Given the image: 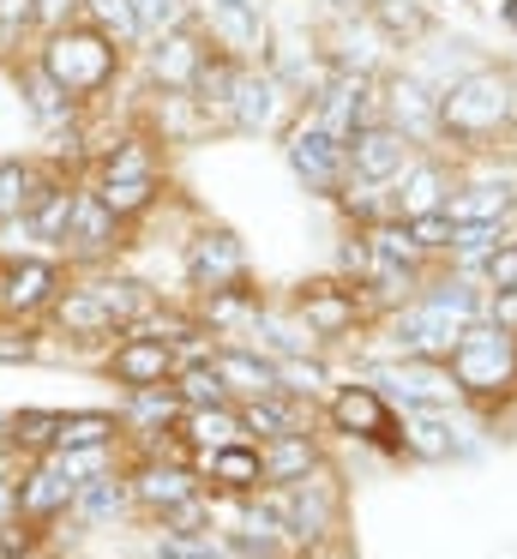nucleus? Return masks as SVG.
I'll list each match as a JSON object with an SVG mask.
<instances>
[{
    "instance_id": "f257e3e1",
    "label": "nucleus",
    "mask_w": 517,
    "mask_h": 559,
    "mask_svg": "<svg viewBox=\"0 0 517 559\" xmlns=\"http://www.w3.org/2000/svg\"><path fill=\"white\" fill-rule=\"evenodd\" d=\"M517 115V91L505 73H493V67H475V73L451 79V85L439 91V133L451 139H469V145H481V139H493L500 127H512Z\"/></svg>"
},
{
    "instance_id": "f03ea898",
    "label": "nucleus",
    "mask_w": 517,
    "mask_h": 559,
    "mask_svg": "<svg viewBox=\"0 0 517 559\" xmlns=\"http://www.w3.org/2000/svg\"><path fill=\"white\" fill-rule=\"evenodd\" d=\"M43 67L72 103H91L108 91V79L120 73V49L96 25H67L43 43Z\"/></svg>"
},
{
    "instance_id": "7ed1b4c3",
    "label": "nucleus",
    "mask_w": 517,
    "mask_h": 559,
    "mask_svg": "<svg viewBox=\"0 0 517 559\" xmlns=\"http://www.w3.org/2000/svg\"><path fill=\"white\" fill-rule=\"evenodd\" d=\"M48 313L67 325V337H108V331H132L144 313H151V295H144V283H84V289H67L55 295V307Z\"/></svg>"
},
{
    "instance_id": "20e7f679",
    "label": "nucleus",
    "mask_w": 517,
    "mask_h": 559,
    "mask_svg": "<svg viewBox=\"0 0 517 559\" xmlns=\"http://www.w3.org/2000/svg\"><path fill=\"white\" fill-rule=\"evenodd\" d=\"M445 367H451L463 397H500V391L517 385V337L500 325H487V319H475V325H463V337L451 343Z\"/></svg>"
},
{
    "instance_id": "39448f33",
    "label": "nucleus",
    "mask_w": 517,
    "mask_h": 559,
    "mask_svg": "<svg viewBox=\"0 0 517 559\" xmlns=\"http://www.w3.org/2000/svg\"><path fill=\"white\" fill-rule=\"evenodd\" d=\"M283 157L307 193H343L349 187V139H337L313 109L283 133Z\"/></svg>"
},
{
    "instance_id": "423d86ee",
    "label": "nucleus",
    "mask_w": 517,
    "mask_h": 559,
    "mask_svg": "<svg viewBox=\"0 0 517 559\" xmlns=\"http://www.w3.org/2000/svg\"><path fill=\"white\" fill-rule=\"evenodd\" d=\"M156 187H163V181H156L151 139H120V145L103 157V175H96V199H103L120 223L139 217V211H151L156 205Z\"/></svg>"
},
{
    "instance_id": "0eeeda50",
    "label": "nucleus",
    "mask_w": 517,
    "mask_h": 559,
    "mask_svg": "<svg viewBox=\"0 0 517 559\" xmlns=\"http://www.w3.org/2000/svg\"><path fill=\"white\" fill-rule=\"evenodd\" d=\"M409 163H415V139L385 115L355 127V139H349V187H391Z\"/></svg>"
},
{
    "instance_id": "6e6552de",
    "label": "nucleus",
    "mask_w": 517,
    "mask_h": 559,
    "mask_svg": "<svg viewBox=\"0 0 517 559\" xmlns=\"http://www.w3.org/2000/svg\"><path fill=\"white\" fill-rule=\"evenodd\" d=\"M379 385L403 403L409 415H451V403L463 397L451 379V367L433 361V355H403V361L379 367Z\"/></svg>"
},
{
    "instance_id": "1a4fd4ad",
    "label": "nucleus",
    "mask_w": 517,
    "mask_h": 559,
    "mask_svg": "<svg viewBox=\"0 0 517 559\" xmlns=\"http://www.w3.org/2000/svg\"><path fill=\"white\" fill-rule=\"evenodd\" d=\"M295 103L301 97L271 73V67H240V85H235V97H228V121H235L240 133H277V127L295 115Z\"/></svg>"
},
{
    "instance_id": "9d476101",
    "label": "nucleus",
    "mask_w": 517,
    "mask_h": 559,
    "mask_svg": "<svg viewBox=\"0 0 517 559\" xmlns=\"http://www.w3.org/2000/svg\"><path fill=\"white\" fill-rule=\"evenodd\" d=\"M463 325H475V319L439 307L433 295H415V301L391 319V343L403 355H433V361H445V355H451V343L463 337Z\"/></svg>"
},
{
    "instance_id": "9b49d317",
    "label": "nucleus",
    "mask_w": 517,
    "mask_h": 559,
    "mask_svg": "<svg viewBox=\"0 0 517 559\" xmlns=\"http://www.w3.org/2000/svg\"><path fill=\"white\" fill-rule=\"evenodd\" d=\"M108 373L127 391L168 385V379H175V343L151 337V331H127V337L115 343V355H108Z\"/></svg>"
},
{
    "instance_id": "f8f14e48",
    "label": "nucleus",
    "mask_w": 517,
    "mask_h": 559,
    "mask_svg": "<svg viewBox=\"0 0 517 559\" xmlns=\"http://www.w3.org/2000/svg\"><path fill=\"white\" fill-rule=\"evenodd\" d=\"M445 199H451V175H445V163L415 157L391 187H385V217H397V223L427 217V211H445Z\"/></svg>"
},
{
    "instance_id": "ddd939ff",
    "label": "nucleus",
    "mask_w": 517,
    "mask_h": 559,
    "mask_svg": "<svg viewBox=\"0 0 517 559\" xmlns=\"http://www.w3.org/2000/svg\"><path fill=\"white\" fill-rule=\"evenodd\" d=\"M204 37L223 55H235L240 67L265 61L271 31H265V7H204Z\"/></svg>"
},
{
    "instance_id": "4468645a",
    "label": "nucleus",
    "mask_w": 517,
    "mask_h": 559,
    "mask_svg": "<svg viewBox=\"0 0 517 559\" xmlns=\"http://www.w3.org/2000/svg\"><path fill=\"white\" fill-rule=\"evenodd\" d=\"M60 295V265L48 259H7L0 265V313H43Z\"/></svg>"
},
{
    "instance_id": "2eb2a0df",
    "label": "nucleus",
    "mask_w": 517,
    "mask_h": 559,
    "mask_svg": "<svg viewBox=\"0 0 517 559\" xmlns=\"http://www.w3.org/2000/svg\"><path fill=\"white\" fill-rule=\"evenodd\" d=\"M79 475L67 469V463L55 457V451H48L43 463H36L31 475H24L19 481V511L31 523H48V518H60V511H72V499H79Z\"/></svg>"
},
{
    "instance_id": "dca6fc26",
    "label": "nucleus",
    "mask_w": 517,
    "mask_h": 559,
    "mask_svg": "<svg viewBox=\"0 0 517 559\" xmlns=\"http://www.w3.org/2000/svg\"><path fill=\"white\" fill-rule=\"evenodd\" d=\"M301 325H307V337H349L361 319V295L343 289V283H307L295 301Z\"/></svg>"
},
{
    "instance_id": "f3484780",
    "label": "nucleus",
    "mask_w": 517,
    "mask_h": 559,
    "mask_svg": "<svg viewBox=\"0 0 517 559\" xmlns=\"http://www.w3.org/2000/svg\"><path fill=\"white\" fill-rule=\"evenodd\" d=\"M240 265H247V253H240V241L228 229H204L199 241H192V253H187V277H192L199 295L240 283Z\"/></svg>"
},
{
    "instance_id": "a211bd4d",
    "label": "nucleus",
    "mask_w": 517,
    "mask_h": 559,
    "mask_svg": "<svg viewBox=\"0 0 517 559\" xmlns=\"http://www.w3.org/2000/svg\"><path fill=\"white\" fill-rule=\"evenodd\" d=\"M115 235H120V217L96 199V187H91V193H79V205H72V223H67V241L60 247H67L72 259H103V253L120 247Z\"/></svg>"
},
{
    "instance_id": "6ab92c4d",
    "label": "nucleus",
    "mask_w": 517,
    "mask_h": 559,
    "mask_svg": "<svg viewBox=\"0 0 517 559\" xmlns=\"http://www.w3.org/2000/svg\"><path fill=\"white\" fill-rule=\"evenodd\" d=\"M385 121L403 127L415 145H427V139H439V91L421 85V79H397L391 97H385Z\"/></svg>"
},
{
    "instance_id": "aec40b11",
    "label": "nucleus",
    "mask_w": 517,
    "mask_h": 559,
    "mask_svg": "<svg viewBox=\"0 0 517 559\" xmlns=\"http://www.w3.org/2000/svg\"><path fill=\"white\" fill-rule=\"evenodd\" d=\"M72 205H79V187L60 181V175H36V193L24 205V223H31L36 241H67V223H72Z\"/></svg>"
},
{
    "instance_id": "412c9836",
    "label": "nucleus",
    "mask_w": 517,
    "mask_h": 559,
    "mask_svg": "<svg viewBox=\"0 0 517 559\" xmlns=\"http://www.w3.org/2000/svg\"><path fill=\"white\" fill-rule=\"evenodd\" d=\"M132 499H139L144 511H156V518H163V511H175L180 499H192L199 493V475L192 469H180V463H139V469H132Z\"/></svg>"
},
{
    "instance_id": "4be33fe9",
    "label": "nucleus",
    "mask_w": 517,
    "mask_h": 559,
    "mask_svg": "<svg viewBox=\"0 0 517 559\" xmlns=\"http://www.w3.org/2000/svg\"><path fill=\"white\" fill-rule=\"evenodd\" d=\"M331 421L361 439H391V397L373 385H343L331 397Z\"/></svg>"
},
{
    "instance_id": "5701e85b",
    "label": "nucleus",
    "mask_w": 517,
    "mask_h": 559,
    "mask_svg": "<svg viewBox=\"0 0 517 559\" xmlns=\"http://www.w3.org/2000/svg\"><path fill=\"white\" fill-rule=\"evenodd\" d=\"M451 223H512L517 217V187L512 181H463L445 199Z\"/></svg>"
},
{
    "instance_id": "b1692460",
    "label": "nucleus",
    "mask_w": 517,
    "mask_h": 559,
    "mask_svg": "<svg viewBox=\"0 0 517 559\" xmlns=\"http://www.w3.org/2000/svg\"><path fill=\"white\" fill-rule=\"evenodd\" d=\"M204 49H211V43H199L187 25L168 31V37H156L151 43V79L163 91H187L192 73H199V61H204Z\"/></svg>"
},
{
    "instance_id": "393cba45",
    "label": "nucleus",
    "mask_w": 517,
    "mask_h": 559,
    "mask_svg": "<svg viewBox=\"0 0 517 559\" xmlns=\"http://www.w3.org/2000/svg\"><path fill=\"white\" fill-rule=\"evenodd\" d=\"M204 475L228 493H252V487H265V451L252 439H228V445L204 451Z\"/></svg>"
},
{
    "instance_id": "a878e982",
    "label": "nucleus",
    "mask_w": 517,
    "mask_h": 559,
    "mask_svg": "<svg viewBox=\"0 0 517 559\" xmlns=\"http://www.w3.org/2000/svg\"><path fill=\"white\" fill-rule=\"evenodd\" d=\"M240 427H247V433L265 445V439H283V433H307V409H301V403L277 385V391H265V397H247Z\"/></svg>"
},
{
    "instance_id": "bb28decb",
    "label": "nucleus",
    "mask_w": 517,
    "mask_h": 559,
    "mask_svg": "<svg viewBox=\"0 0 517 559\" xmlns=\"http://www.w3.org/2000/svg\"><path fill=\"white\" fill-rule=\"evenodd\" d=\"M216 373H223L228 397H265V391H277V361L259 349H211Z\"/></svg>"
},
{
    "instance_id": "cd10ccee",
    "label": "nucleus",
    "mask_w": 517,
    "mask_h": 559,
    "mask_svg": "<svg viewBox=\"0 0 517 559\" xmlns=\"http://www.w3.org/2000/svg\"><path fill=\"white\" fill-rule=\"evenodd\" d=\"M265 487H289V481H307L319 469V445L307 433H283V439H265Z\"/></svg>"
},
{
    "instance_id": "c85d7f7f",
    "label": "nucleus",
    "mask_w": 517,
    "mask_h": 559,
    "mask_svg": "<svg viewBox=\"0 0 517 559\" xmlns=\"http://www.w3.org/2000/svg\"><path fill=\"white\" fill-rule=\"evenodd\" d=\"M235 85H240V61H235V55L204 49V61H199V73H192L187 97L199 103L204 115H211V109H223V115H228V97H235Z\"/></svg>"
},
{
    "instance_id": "c756f323",
    "label": "nucleus",
    "mask_w": 517,
    "mask_h": 559,
    "mask_svg": "<svg viewBox=\"0 0 517 559\" xmlns=\"http://www.w3.org/2000/svg\"><path fill=\"white\" fill-rule=\"evenodd\" d=\"M127 499H132L127 475H91V481L79 487V499H72V518L103 530V523H115L120 511H127Z\"/></svg>"
},
{
    "instance_id": "7c9ffc66",
    "label": "nucleus",
    "mask_w": 517,
    "mask_h": 559,
    "mask_svg": "<svg viewBox=\"0 0 517 559\" xmlns=\"http://www.w3.org/2000/svg\"><path fill=\"white\" fill-rule=\"evenodd\" d=\"M115 433H120V421L108 409H72L55 427V451H91V445H108Z\"/></svg>"
},
{
    "instance_id": "2f4dec72",
    "label": "nucleus",
    "mask_w": 517,
    "mask_h": 559,
    "mask_svg": "<svg viewBox=\"0 0 517 559\" xmlns=\"http://www.w3.org/2000/svg\"><path fill=\"white\" fill-rule=\"evenodd\" d=\"M180 427H187V439L199 451H216V445H228V439L247 433V427H240V409H228V403H216V409H187Z\"/></svg>"
},
{
    "instance_id": "473e14b6",
    "label": "nucleus",
    "mask_w": 517,
    "mask_h": 559,
    "mask_svg": "<svg viewBox=\"0 0 517 559\" xmlns=\"http://www.w3.org/2000/svg\"><path fill=\"white\" fill-rule=\"evenodd\" d=\"M403 445L415 451V457H451V451H457L451 415H409V421H403Z\"/></svg>"
},
{
    "instance_id": "72a5a7b5",
    "label": "nucleus",
    "mask_w": 517,
    "mask_h": 559,
    "mask_svg": "<svg viewBox=\"0 0 517 559\" xmlns=\"http://www.w3.org/2000/svg\"><path fill=\"white\" fill-rule=\"evenodd\" d=\"M84 13H91V25L103 31L115 49H132V43H144L139 31V13H132V0H84Z\"/></svg>"
},
{
    "instance_id": "f704fd0d",
    "label": "nucleus",
    "mask_w": 517,
    "mask_h": 559,
    "mask_svg": "<svg viewBox=\"0 0 517 559\" xmlns=\"http://www.w3.org/2000/svg\"><path fill=\"white\" fill-rule=\"evenodd\" d=\"M175 391H180V403H187V409H216V403H228V385H223V373H216V361L180 367Z\"/></svg>"
},
{
    "instance_id": "c9c22d12",
    "label": "nucleus",
    "mask_w": 517,
    "mask_h": 559,
    "mask_svg": "<svg viewBox=\"0 0 517 559\" xmlns=\"http://www.w3.org/2000/svg\"><path fill=\"white\" fill-rule=\"evenodd\" d=\"M19 79H24V91H31V115H36V121L55 127V121H67V115H72V97L55 85V79H48V67H43V61H31Z\"/></svg>"
},
{
    "instance_id": "e433bc0d",
    "label": "nucleus",
    "mask_w": 517,
    "mask_h": 559,
    "mask_svg": "<svg viewBox=\"0 0 517 559\" xmlns=\"http://www.w3.org/2000/svg\"><path fill=\"white\" fill-rule=\"evenodd\" d=\"M12 445H24V451H43V457H48V451H55V427H60V415L55 409H19V415H12Z\"/></svg>"
},
{
    "instance_id": "4c0bfd02",
    "label": "nucleus",
    "mask_w": 517,
    "mask_h": 559,
    "mask_svg": "<svg viewBox=\"0 0 517 559\" xmlns=\"http://www.w3.org/2000/svg\"><path fill=\"white\" fill-rule=\"evenodd\" d=\"M31 193H36V169H31V163H0V223L24 217Z\"/></svg>"
},
{
    "instance_id": "58836bf2",
    "label": "nucleus",
    "mask_w": 517,
    "mask_h": 559,
    "mask_svg": "<svg viewBox=\"0 0 517 559\" xmlns=\"http://www.w3.org/2000/svg\"><path fill=\"white\" fill-rule=\"evenodd\" d=\"M132 13H139V31L156 43V37H168V31L187 25L192 7H187V0H132Z\"/></svg>"
},
{
    "instance_id": "ea45409f",
    "label": "nucleus",
    "mask_w": 517,
    "mask_h": 559,
    "mask_svg": "<svg viewBox=\"0 0 517 559\" xmlns=\"http://www.w3.org/2000/svg\"><path fill=\"white\" fill-rule=\"evenodd\" d=\"M252 313H259V307L247 301V289H240V283L204 295V325H235V319H252Z\"/></svg>"
},
{
    "instance_id": "a19ab883",
    "label": "nucleus",
    "mask_w": 517,
    "mask_h": 559,
    "mask_svg": "<svg viewBox=\"0 0 517 559\" xmlns=\"http://www.w3.org/2000/svg\"><path fill=\"white\" fill-rule=\"evenodd\" d=\"M373 19L385 25V37H421L427 31V13L409 0H373Z\"/></svg>"
},
{
    "instance_id": "79ce46f5",
    "label": "nucleus",
    "mask_w": 517,
    "mask_h": 559,
    "mask_svg": "<svg viewBox=\"0 0 517 559\" xmlns=\"http://www.w3.org/2000/svg\"><path fill=\"white\" fill-rule=\"evenodd\" d=\"M223 547H228V554H240V559H283L289 554L277 530H228Z\"/></svg>"
},
{
    "instance_id": "37998d69",
    "label": "nucleus",
    "mask_w": 517,
    "mask_h": 559,
    "mask_svg": "<svg viewBox=\"0 0 517 559\" xmlns=\"http://www.w3.org/2000/svg\"><path fill=\"white\" fill-rule=\"evenodd\" d=\"M409 241L421 253H451V211H427V217H409Z\"/></svg>"
},
{
    "instance_id": "c03bdc74",
    "label": "nucleus",
    "mask_w": 517,
    "mask_h": 559,
    "mask_svg": "<svg viewBox=\"0 0 517 559\" xmlns=\"http://www.w3.org/2000/svg\"><path fill=\"white\" fill-rule=\"evenodd\" d=\"M163 535H211V511H204V499H180L175 511H163Z\"/></svg>"
},
{
    "instance_id": "a18cd8bd",
    "label": "nucleus",
    "mask_w": 517,
    "mask_h": 559,
    "mask_svg": "<svg viewBox=\"0 0 517 559\" xmlns=\"http://www.w3.org/2000/svg\"><path fill=\"white\" fill-rule=\"evenodd\" d=\"M156 559H223V542H211V535H163Z\"/></svg>"
},
{
    "instance_id": "49530a36",
    "label": "nucleus",
    "mask_w": 517,
    "mask_h": 559,
    "mask_svg": "<svg viewBox=\"0 0 517 559\" xmlns=\"http://www.w3.org/2000/svg\"><path fill=\"white\" fill-rule=\"evenodd\" d=\"M481 277L487 289H517V241H500L487 259H481Z\"/></svg>"
},
{
    "instance_id": "de8ad7c7",
    "label": "nucleus",
    "mask_w": 517,
    "mask_h": 559,
    "mask_svg": "<svg viewBox=\"0 0 517 559\" xmlns=\"http://www.w3.org/2000/svg\"><path fill=\"white\" fill-rule=\"evenodd\" d=\"M79 13H84V0H36V25H43L48 37H55V31H67Z\"/></svg>"
},
{
    "instance_id": "09e8293b",
    "label": "nucleus",
    "mask_w": 517,
    "mask_h": 559,
    "mask_svg": "<svg viewBox=\"0 0 517 559\" xmlns=\"http://www.w3.org/2000/svg\"><path fill=\"white\" fill-rule=\"evenodd\" d=\"M481 319L517 337V289H493V295H487V313H481Z\"/></svg>"
},
{
    "instance_id": "8fccbe9b",
    "label": "nucleus",
    "mask_w": 517,
    "mask_h": 559,
    "mask_svg": "<svg viewBox=\"0 0 517 559\" xmlns=\"http://www.w3.org/2000/svg\"><path fill=\"white\" fill-rule=\"evenodd\" d=\"M24 25H36V0H0V31H24Z\"/></svg>"
},
{
    "instance_id": "3c124183",
    "label": "nucleus",
    "mask_w": 517,
    "mask_h": 559,
    "mask_svg": "<svg viewBox=\"0 0 517 559\" xmlns=\"http://www.w3.org/2000/svg\"><path fill=\"white\" fill-rule=\"evenodd\" d=\"M24 511H19V481H12V475H0V530H7V523H19Z\"/></svg>"
},
{
    "instance_id": "603ef678",
    "label": "nucleus",
    "mask_w": 517,
    "mask_h": 559,
    "mask_svg": "<svg viewBox=\"0 0 517 559\" xmlns=\"http://www.w3.org/2000/svg\"><path fill=\"white\" fill-rule=\"evenodd\" d=\"M31 355H36L31 337H7V331H0V361H31Z\"/></svg>"
},
{
    "instance_id": "864d4df0",
    "label": "nucleus",
    "mask_w": 517,
    "mask_h": 559,
    "mask_svg": "<svg viewBox=\"0 0 517 559\" xmlns=\"http://www.w3.org/2000/svg\"><path fill=\"white\" fill-rule=\"evenodd\" d=\"M500 19H505V25L517 31V0H505V7H500Z\"/></svg>"
},
{
    "instance_id": "5fc2aeb1",
    "label": "nucleus",
    "mask_w": 517,
    "mask_h": 559,
    "mask_svg": "<svg viewBox=\"0 0 517 559\" xmlns=\"http://www.w3.org/2000/svg\"><path fill=\"white\" fill-rule=\"evenodd\" d=\"M204 7H265V0H204Z\"/></svg>"
}]
</instances>
